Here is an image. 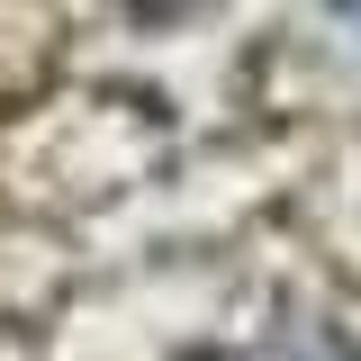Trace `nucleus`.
<instances>
[{"label": "nucleus", "mask_w": 361, "mask_h": 361, "mask_svg": "<svg viewBox=\"0 0 361 361\" xmlns=\"http://www.w3.org/2000/svg\"><path fill=\"white\" fill-rule=\"evenodd\" d=\"M343 9H353V27H361V0H343Z\"/></svg>", "instance_id": "1"}]
</instances>
